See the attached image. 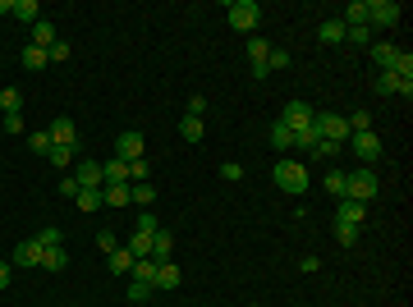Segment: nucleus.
Returning <instances> with one entry per match:
<instances>
[{
	"instance_id": "nucleus-1",
	"label": "nucleus",
	"mask_w": 413,
	"mask_h": 307,
	"mask_svg": "<svg viewBox=\"0 0 413 307\" xmlns=\"http://www.w3.org/2000/svg\"><path fill=\"white\" fill-rule=\"evenodd\" d=\"M271 179H276V188H280V192L303 197V192H308V166H303V161H276Z\"/></svg>"
},
{
	"instance_id": "nucleus-2",
	"label": "nucleus",
	"mask_w": 413,
	"mask_h": 307,
	"mask_svg": "<svg viewBox=\"0 0 413 307\" xmlns=\"http://www.w3.org/2000/svg\"><path fill=\"white\" fill-rule=\"evenodd\" d=\"M345 197L367 206V197H376V175L372 170H345Z\"/></svg>"
},
{
	"instance_id": "nucleus-3",
	"label": "nucleus",
	"mask_w": 413,
	"mask_h": 307,
	"mask_svg": "<svg viewBox=\"0 0 413 307\" xmlns=\"http://www.w3.org/2000/svg\"><path fill=\"white\" fill-rule=\"evenodd\" d=\"M312 128H317V138H326V142H340V147L349 142V119L345 115L322 110V115H312Z\"/></svg>"
},
{
	"instance_id": "nucleus-4",
	"label": "nucleus",
	"mask_w": 413,
	"mask_h": 307,
	"mask_svg": "<svg viewBox=\"0 0 413 307\" xmlns=\"http://www.w3.org/2000/svg\"><path fill=\"white\" fill-rule=\"evenodd\" d=\"M225 19H230V28H239V32H253V28L262 23V10H258V0H230Z\"/></svg>"
},
{
	"instance_id": "nucleus-5",
	"label": "nucleus",
	"mask_w": 413,
	"mask_h": 307,
	"mask_svg": "<svg viewBox=\"0 0 413 307\" xmlns=\"http://www.w3.org/2000/svg\"><path fill=\"white\" fill-rule=\"evenodd\" d=\"M400 5L395 0H367V28H395L400 23Z\"/></svg>"
},
{
	"instance_id": "nucleus-6",
	"label": "nucleus",
	"mask_w": 413,
	"mask_h": 307,
	"mask_svg": "<svg viewBox=\"0 0 413 307\" xmlns=\"http://www.w3.org/2000/svg\"><path fill=\"white\" fill-rule=\"evenodd\" d=\"M142 156H147V138H142V133H119L115 138V161H124V166H129V161H142Z\"/></svg>"
},
{
	"instance_id": "nucleus-7",
	"label": "nucleus",
	"mask_w": 413,
	"mask_h": 307,
	"mask_svg": "<svg viewBox=\"0 0 413 307\" xmlns=\"http://www.w3.org/2000/svg\"><path fill=\"white\" fill-rule=\"evenodd\" d=\"M248 64H253V78H267L271 69H267V55H271V41H262V37H248Z\"/></svg>"
},
{
	"instance_id": "nucleus-8",
	"label": "nucleus",
	"mask_w": 413,
	"mask_h": 307,
	"mask_svg": "<svg viewBox=\"0 0 413 307\" xmlns=\"http://www.w3.org/2000/svg\"><path fill=\"white\" fill-rule=\"evenodd\" d=\"M349 147H354L358 161H376V156H381V138H376L372 128H367V133H349Z\"/></svg>"
},
{
	"instance_id": "nucleus-9",
	"label": "nucleus",
	"mask_w": 413,
	"mask_h": 307,
	"mask_svg": "<svg viewBox=\"0 0 413 307\" xmlns=\"http://www.w3.org/2000/svg\"><path fill=\"white\" fill-rule=\"evenodd\" d=\"M312 115H317V110H312L308 101H289V106H285V115H280V124L298 133V128H308V124H312Z\"/></svg>"
},
{
	"instance_id": "nucleus-10",
	"label": "nucleus",
	"mask_w": 413,
	"mask_h": 307,
	"mask_svg": "<svg viewBox=\"0 0 413 307\" xmlns=\"http://www.w3.org/2000/svg\"><path fill=\"white\" fill-rule=\"evenodd\" d=\"M46 133H51L55 147H78V128H74V119H69V115L51 119V128H46Z\"/></svg>"
},
{
	"instance_id": "nucleus-11",
	"label": "nucleus",
	"mask_w": 413,
	"mask_h": 307,
	"mask_svg": "<svg viewBox=\"0 0 413 307\" xmlns=\"http://www.w3.org/2000/svg\"><path fill=\"white\" fill-rule=\"evenodd\" d=\"M74 179H78V188H102L106 175H102V166H97V161H78V166H74Z\"/></svg>"
},
{
	"instance_id": "nucleus-12",
	"label": "nucleus",
	"mask_w": 413,
	"mask_h": 307,
	"mask_svg": "<svg viewBox=\"0 0 413 307\" xmlns=\"http://www.w3.org/2000/svg\"><path fill=\"white\" fill-rule=\"evenodd\" d=\"M41 257H46V248L37 239H23V244L14 248V266H41Z\"/></svg>"
},
{
	"instance_id": "nucleus-13",
	"label": "nucleus",
	"mask_w": 413,
	"mask_h": 307,
	"mask_svg": "<svg viewBox=\"0 0 413 307\" xmlns=\"http://www.w3.org/2000/svg\"><path fill=\"white\" fill-rule=\"evenodd\" d=\"M180 266L175 261H156V275H152V289H180Z\"/></svg>"
},
{
	"instance_id": "nucleus-14",
	"label": "nucleus",
	"mask_w": 413,
	"mask_h": 307,
	"mask_svg": "<svg viewBox=\"0 0 413 307\" xmlns=\"http://www.w3.org/2000/svg\"><path fill=\"white\" fill-rule=\"evenodd\" d=\"M336 220H345V225H358V230H363V220H367V206H363V202H349V197H340Z\"/></svg>"
},
{
	"instance_id": "nucleus-15",
	"label": "nucleus",
	"mask_w": 413,
	"mask_h": 307,
	"mask_svg": "<svg viewBox=\"0 0 413 307\" xmlns=\"http://www.w3.org/2000/svg\"><path fill=\"white\" fill-rule=\"evenodd\" d=\"M376 92H386V97H390V92H404V101H409V97H413V83H404L400 74L381 69V78H376Z\"/></svg>"
},
{
	"instance_id": "nucleus-16",
	"label": "nucleus",
	"mask_w": 413,
	"mask_h": 307,
	"mask_svg": "<svg viewBox=\"0 0 413 307\" xmlns=\"http://www.w3.org/2000/svg\"><path fill=\"white\" fill-rule=\"evenodd\" d=\"M55 41H60V37H55V23H51V19H37V23H32V46L51 51Z\"/></svg>"
},
{
	"instance_id": "nucleus-17",
	"label": "nucleus",
	"mask_w": 413,
	"mask_h": 307,
	"mask_svg": "<svg viewBox=\"0 0 413 307\" xmlns=\"http://www.w3.org/2000/svg\"><path fill=\"white\" fill-rule=\"evenodd\" d=\"M367 51H372V60L381 64V69H395V60H400V46H390V41H372Z\"/></svg>"
},
{
	"instance_id": "nucleus-18",
	"label": "nucleus",
	"mask_w": 413,
	"mask_h": 307,
	"mask_svg": "<svg viewBox=\"0 0 413 307\" xmlns=\"http://www.w3.org/2000/svg\"><path fill=\"white\" fill-rule=\"evenodd\" d=\"M102 206H129V184H102Z\"/></svg>"
},
{
	"instance_id": "nucleus-19",
	"label": "nucleus",
	"mask_w": 413,
	"mask_h": 307,
	"mask_svg": "<svg viewBox=\"0 0 413 307\" xmlns=\"http://www.w3.org/2000/svg\"><path fill=\"white\" fill-rule=\"evenodd\" d=\"M170 252H175V239H170L166 230H156L152 234V252L147 257H152V261H170Z\"/></svg>"
},
{
	"instance_id": "nucleus-20",
	"label": "nucleus",
	"mask_w": 413,
	"mask_h": 307,
	"mask_svg": "<svg viewBox=\"0 0 413 307\" xmlns=\"http://www.w3.org/2000/svg\"><path fill=\"white\" fill-rule=\"evenodd\" d=\"M267 142H271L276 152H289V147H294V128H285L280 119H276V124H271V133H267Z\"/></svg>"
},
{
	"instance_id": "nucleus-21",
	"label": "nucleus",
	"mask_w": 413,
	"mask_h": 307,
	"mask_svg": "<svg viewBox=\"0 0 413 307\" xmlns=\"http://www.w3.org/2000/svg\"><path fill=\"white\" fill-rule=\"evenodd\" d=\"M317 37H322V46H340V41H345V23H340V19H326V23L317 28Z\"/></svg>"
},
{
	"instance_id": "nucleus-22",
	"label": "nucleus",
	"mask_w": 413,
	"mask_h": 307,
	"mask_svg": "<svg viewBox=\"0 0 413 307\" xmlns=\"http://www.w3.org/2000/svg\"><path fill=\"white\" fill-rule=\"evenodd\" d=\"M129 202H138L142 211H152V202H156V188H152V179H147V184H129Z\"/></svg>"
},
{
	"instance_id": "nucleus-23",
	"label": "nucleus",
	"mask_w": 413,
	"mask_h": 307,
	"mask_svg": "<svg viewBox=\"0 0 413 307\" xmlns=\"http://www.w3.org/2000/svg\"><path fill=\"white\" fill-rule=\"evenodd\" d=\"M340 23H345V28H363V23H367V5H363V0L345 5V14H340Z\"/></svg>"
},
{
	"instance_id": "nucleus-24",
	"label": "nucleus",
	"mask_w": 413,
	"mask_h": 307,
	"mask_svg": "<svg viewBox=\"0 0 413 307\" xmlns=\"http://www.w3.org/2000/svg\"><path fill=\"white\" fill-rule=\"evenodd\" d=\"M46 64H51V55L28 41V46H23V69H32V74H37V69H46Z\"/></svg>"
},
{
	"instance_id": "nucleus-25",
	"label": "nucleus",
	"mask_w": 413,
	"mask_h": 307,
	"mask_svg": "<svg viewBox=\"0 0 413 307\" xmlns=\"http://www.w3.org/2000/svg\"><path fill=\"white\" fill-rule=\"evenodd\" d=\"M14 19H19V23H37L41 5H37V0H14Z\"/></svg>"
},
{
	"instance_id": "nucleus-26",
	"label": "nucleus",
	"mask_w": 413,
	"mask_h": 307,
	"mask_svg": "<svg viewBox=\"0 0 413 307\" xmlns=\"http://www.w3.org/2000/svg\"><path fill=\"white\" fill-rule=\"evenodd\" d=\"M0 110H5V115H19V110H23V92L19 88H0Z\"/></svg>"
},
{
	"instance_id": "nucleus-27",
	"label": "nucleus",
	"mask_w": 413,
	"mask_h": 307,
	"mask_svg": "<svg viewBox=\"0 0 413 307\" xmlns=\"http://www.w3.org/2000/svg\"><path fill=\"white\" fill-rule=\"evenodd\" d=\"M133 270V252L129 248H115V252H111V275H129Z\"/></svg>"
},
{
	"instance_id": "nucleus-28",
	"label": "nucleus",
	"mask_w": 413,
	"mask_h": 307,
	"mask_svg": "<svg viewBox=\"0 0 413 307\" xmlns=\"http://www.w3.org/2000/svg\"><path fill=\"white\" fill-rule=\"evenodd\" d=\"M102 175H106V184H129V166L124 161H106Z\"/></svg>"
},
{
	"instance_id": "nucleus-29",
	"label": "nucleus",
	"mask_w": 413,
	"mask_h": 307,
	"mask_svg": "<svg viewBox=\"0 0 413 307\" xmlns=\"http://www.w3.org/2000/svg\"><path fill=\"white\" fill-rule=\"evenodd\" d=\"M322 188L331 192V197H345V170L331 166V170H326V179H322Z\"/></svg>"
},
{
	"instance_id": "nucleus-30",
	"label": "nucleus",
	"mask_w": 413,
	"mask_h": 307,
	"mask_svg": "<svg viewBox=\"0 0 413 307\" xmlns=\"http://www.w3.org/2000/svg\"><path fill=\"white\" fill-rule=\"evenodd\" d=\"M69 266V252L65 248H46V257H41V270H65Z\"/></svg>"
},
{
	"instance_id": "nucleus-31",
	"label": "nucleus",
	"mask_w": 413,
	"mask_h": 307,
	"mask_svg": "<svg viewBox=\"0 0 413 307\" xmlns=\"http://www.w3.org/2000/svg\"><path fill=\"white\" fill-rule=\"evenodd\" d=\"M129 275H133V280H138V284H152V275H156V261H152V257H138V261H133V270H129Z\"/></svg>"
},
{
	"instance_id": "nucleus-32",
	"label": "nucleus",
	"mask_w": 413,
	"mask_h": 307,
	"mask_svg": "<svg viewBox=\"0 0 413 307\" xmlns=\"http://www.w3.org/2000/svg\"><path fill=\"white\" fill-rule=\"evenodd\" d=\"M180 133H184V142H202V133H206V124H202V119H193V115H184V124H180Z\"/></svg>"
},
{
	"instance_id": "nucleus-33",
	"label": "nucleus",
	"mask_w": 413,
	"mask_h": 307,
	"mask_svg": "<svg viewBox=\"0 0 413 307\" xmlns=\"http://www.w3.org/2000/svg\"><path fill=\"white\" fill-rule=\"evenodd\" d=\"M78 211H97V206H102V188H78Z\"/></svg>"
},
{
	"instance_id": "nucleus-34",
	"label": "nucleus",
	"mask_w": 413,
	"mask_h": 307,
	"mask_svg": "<svg viewBox=\"0 0 413 307\" xmlns=\"http://www.w3.org/2000/svg\"><path fill=\"white\" fill-rule=\"evenodd\" d=\"M317 142H322V138H317V128H298V133H294V147H298V152H308L312 156V147H317Z\"/></svg>"
},
{
	"instance_id": "nucleus-35",
	"label": "nucleus",
	"mask_w": 413,
	"mask_h": 307,
	"mask_svg": "<svg viewBox=\"0 0 413 307\" xmlns=\"http://www.w3.org/2000/svg\"><path fill=\"white\" fill-rule=\"evenodd\" d=\"M345 41L349 46H372V28L363 23V28H345Z\"/></svg>"
},
{
	"instance_id": "nucleus-36",
	"label": "nucleus",
	"mask_w": 413,
	"mask_h": 307,
	"mask_svg": "<svg viewBox=\"0 0 413 307\" xmlns=\"http://www.w3.org/2000/svg\"><path fill=\"white\" fill-rule=\"evenodd\" d=\"M28 147H32L37 156H46V152L55 147V142H51V133H46V128H37V133H28Z\"/></svg>"
},
{
	"instance_id": "nucleus-37",
	"label": "nucleus",
	"mask_w": 413,
	"mask_h": 307,
	"mask_svg": "<svg viewBox=\"0 0 413 307\" xmlns=\"http://www.w3.org/2000/svg\"><path fill=\"white\" fill-rule=\"evenodd\" d=\"M46 161H51L55 170H65V166H74V147H51L46 152Z\"/></svg>"
},
{
	"instance_id": "nucleus-38",
	"label": "nucleus",
	"mask_w": 413,
	"mask_h": 307,
	"mask_svg": "<svg viewBox=\"0 0 413 307\" xmlns=\"http://www.w3.org/2000/svg\"><path fill=\"white\" fill-rule=\"evenodd\" d=\"M37 244H41V248H65V230H55V225H46V230L37 234Z\"/></svg>"
},
{
	"instance_id": "nucleus-39",
	"label": "nucleus",
	"mask_w": 413,
	"mask_h": 307,
	"mask_svg": "<svg viewBox=\"0 0 413 307\" xmlns=\"http://www.w3.org/2000/svg\"><path fill=\"white\" fill-rule=\"evenodd\" d=\"M358 225H345V220H336V239H340V244H345V248H354V244H358Z\"/></svg>"
},
{
	"instance_id": "nucleus-40",
	"label": "nucleus",
	"mask_w": 413,
	"mask_h": 307,
	"mask_svg": "<svg viewBox=\"0 0 413 307\" xmlns=\"http://www.w3.org/2000/svg\"><path fill=\"white\" fill-rule=\"evenodd\" d=\"M133 252V261H138V257H147L152 252V239H147V234H129V244H124Z\"/></svg>"
},
{
	"instance_id": "nucleus-41",
	"label": "nucleus",
	"mask_w": 413,
	"mask_h": 307,
	"mask_svg": "<svg viewBox=\"0 0 413 307\" xmlns=\"http://www.w3.org/2000/svg\"><path fill=\"white\" fill-rule=\"evenodd\" d=\"M390 74H400L404 83H413V51H400V60H395V69Z\"/></svg>"
},
{
	"instance_id": "nucleus-42",
	"label": "nucleus",
	"mask_w": 413,
	"mask_h": 307,
	"mask_svg": "<svg viewBox=\"0 0 413 307\" xmlns=\"http://www.w3.org/2000/svg\"><path fill=\"white\" fill-rule=\"evenodd\" d=\"M336 152H340V142H317V147H312V161H336Z\"/></svg>"
},
{
	"instance_id": "nucleus-43",
	"label": "nucleus",
	"mask_w": 413,
	"mask_h": 307,
	"mask_svg": "<svg viewBox=\"0 0 413 307\" xmlns=\"http://www.w3.org/2000/svg\"><path fill=\"white\" fill-rule=\"evenodd\" d=\"M156 230H161V225H156V216H152V211H142V216H138V225H133V234H147V239H152Z\"/></svg>"
},
{
	"instance_id": "nucleus-44",
	"label": "nucleus",
	"mask_w": 413,
	"mask_h": 307,
	"mask_svg": "<svg viewBox=\"0 0 413 307\" xmlns=\"http://www.w3.org/2000/svg\"><path fill=\"white\" fill-rule=\"evenodd\" d=\"M220 179H225V184H239V179H244V166H239V161H225V166H220Z\"/></svg>"
},
{
	"instance_id": "nucleus-45",
	"label": "nucleus",
	"mask_w": 413,
	"mask_h": 307,
	"mask_svg": "<svg viewBox=\"0 0 413 307\" xmlns=\"http://www.w3.org/2000/svg\"><path fill=\"white\" fill-rule=\"evenodd\" d=\"M0 128H5V133H23V110H19V115H5V119H0Z\"/></svg>"
},
{
	"instance_id": "nucleus-46",
	"label": "nucleus",
	"mask_w": 413,
	"mask_h": 307,
	"mask_svg": "<svg viewBox=\"0 0 413 307\" xmlns=\"http://www.w3.org/2000/svg\"><path fill=\"white\" fill-rule=\"evenodd\" d=\"M97 248H102V252L111 257V252H115V248H119V239H115V234H111V230H102V234H97Z\"/></svg>"
},
{
	"instance_id": "nucleus-47",
	"label": "nucleus",
	"mask_w": 413,
	"mask_h": 307,
	"mask_svg": "<svg viewBox=\"0 0 413 307\" xmlns=\"http://www.w3.org/2000/svg\"><path fill=\"white\" fill-rule=\"evenodd\" d=\"M267 69H289V51H276V46H271V55H267Z\"/></svg>"
},
{
	"instance_id": "nucleus-48",
	"label": "nucleus",
	"mask_w": 413,
	"mask_h": 307,
	"mask_svg": "<svg viewBox=\"0 0 413 307\" xmlns=\"http://www.w3.org/2000/svg\"><path fill=\"white\" fill-rule=\"evenodd\" d=\"M147 294H152V284H129V303H147Z\"/></svg>"
},
{
	"instance_id": "nucleus-49",
	"label": "nucleus",
	"mask_w": 413,
	"mask_h": 307,
	"mask_svg": "<svg viewBox=\"0 0 413 307\" xmlns=\"http://www.w3.org/2000/svg\"><path fill=\"white\" fill-rule=\"evenodd\" d=\"M46 55H51V60H69V55H74V46H69V41H55Z\"/></svg>"
},
{
	"instance_id": "nucleus-50",
	"label": "nucleus",
	"mask_w": 413,
	"mask_h": 307,
	"mask_svg": "<svg viewBox=\"0 0 413 307\" xmlns=\"http://www.w3.org/2000/svg\"><path fill=\"white\" fill-rule=\"evenodd\" d=\"M189 115H193V119L206 115V97H189Z\"/></svg>"
},
{
	"instance_id": "nucleus-51",
	"label": "nucleus",
	"mask_w": 413,
	"mask_h": 307,
	"mask_svg": "<svg viewBox=\"0 0 413 307\" xmlns=\"http://www.w3.org/2000/svg\"><path fill=\"white\" fill-rule=\"evenodd\" d=\"M60 192H65V197H78V179H74V175H65V179H60Z\"/></svg>"
},
{
	"instance_id": "nucleus-52",
	"label": "nucleus",
	"mask_w": 413,
	"mask_h": 307,
	"mask_svg": "<svg viewBox=\"0 0 413 307\" xmlns=\"http://www.w3.org/2000/svg\"><path fill=\"white\" fill-rule=\"evenodd\" d=\"M10 280H14V266H10V261H0V289H10Z\"/></svg>"
},
{
	"instance_id": "nucleus-53",
	"label": "nucleus",
	"mask_w": 413,
	"mask_h": 307,
	"mask_svg": "<svg viewBox=\"0 0 413 307\" xmlns=\"http://www.w3.org/2000/svg\"><path fill=\"white\" fill-rule=\"evenodd\" d=\"M0 14H14V0H0Z\"/></svg>"
},
{
	"instance_id": "nucleus-54",
	"label": "nucleus",
	"mask_w": 413,
	"mask_h": 307,
	"mask_svg": "<svg viewBox=\"0 0 413 307\" xmlns=\"http://www.w3.org/2000/svg\"><path fill=\"white\" fill-rule=\"evenodd\" d=\"M253 307H258V303H253Z\"/></svg>"
}]
</instances>
